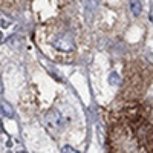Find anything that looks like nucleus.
Listing matches in <instances>:
<instances>
[{
  "mask_svg": "<svg viewBox=\"0 0 153 153\" xmlns=\"http://www.w3.org/2000/svg\"><path fill=\"white\" fill-rule=\"evenodd\" d=\"M63 153H78L74 147H71V146H65L63 147Z\"/></svg>",
  "mask_w": 153,
  "mask_h": 153,
  "instance_id": "423d86ee",
  "label": "nucleus"
},
{
  "mask_svg": "<svg viewBox=\"0 0 153 153\" xmlns=\"http://www.w3.org/2000/svg\"><path fill=\"white\" fill-rule=\"evenodd\" d=\"M130 11L133 16H139L143 11V0H130Z\"/></svg>",
  "mask_w": 153,
  "mask_h": 153,
  "instance_id": "7ed1b4c3",
  "label": "nucleus"
},
{
  "mask_svg": "<svg viewBox=\"0 0 153 153\" xmlns=\"http://www.w3.org/2000/svg\"><path fill=\"white\" fill-rule=\"evenodd\" d=\"M0 109H2V112H3L5 117H8V118H12V117H14V110H12V107L9 106V103H6V101H2Z\"/></svg>",
  "mask_w": 153,
  "mask_h": 153,
  "instance_id": "39448f33",
  "label": "nucleus"
},
{
  "mask_svg": "<svg viewBox=\"0 0 153 153\" xmlns=\"http://www.w3.org/2000/svg\"><path fill=\"white\" fill-rule=\"evenodd\" d=\"M46 124L52 129H57L63 124V115L60 113V110L57 109H51L48 113H46Z\"/></svg>",
  "mask_w": 153,
  "mask_h": 153,
  "instance_id": "f03ea898",
  "label": "nucleus"
},
{
  "mask_svg": "<svg viewBox=\"0 0 153 153\" xmlns=\"http://www.w3.org/2000/svg\"><path fill=\"white\" fill-rule=\"evenodd\" d=\"M100 2H101V0H89V5H91V6L94 8V6H97Z\"/></svg>",
  "mask_w": 153,
  "mask_h": 153,
  "instance_id": "0eeeda50",
  "label": "nucleus"
},
{
  "mask_svg": "<svg viewBox=\"0 0 153 153\" xmlns=\"http://www.w3.org/2000/svg\"><path fill=\"white\" fill-rule=\"evenodd\" d=\"M52 46L57 49V51H61V52H71V51L75 49V45H74V40L66 35V34H58L52 38Z\"/></svg>",
  "mask_w": 153,
  "mask_h": 153,
  "instance_id": "f257e3e1",
  "label": "nucleus"
},
{
  "mask_svg": "<svg viewBox=\"0 0 153 153\" xmlns=\"http://www.w3.org/2000/svg\"><path fill=\"white\" fill-rule=\"evenodd\" d=\"M0 26H8V22L6 20H0Z\"/></svg>",
  "mask_w": 153,
  "mask_h": 153,
  "instance_id": "6e6552de",
  "label": "nucleus"
},
{
  "mask_svg": "<svg viewBox=\"0 0 153 153\" xmlns=\"http://www.w3.org/2000/svg\"><path fill=\"white\" fill-rule=\"evenodd\" d=\"M107 81L110 86H120L121 84V76L118 72H110L109 76H107Z\"/></svg>",
  "mask_w": 153,
  "mask_h": 153,
  "instance_id": "20e7f679",
  "label": "nucleus"
}]
</instances>
